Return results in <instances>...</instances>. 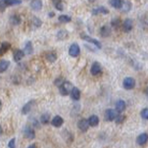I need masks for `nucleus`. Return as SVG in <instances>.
I'll use <instances>...</instances> for the list:
<instances>
[{
  "instance_id": "2",
  "label": "nucleus",
  "mask_w": 148,
  "mask_h": 148,
  "mask_svg": "<svg viewBox=\"0 0 148 148\" xmlns=\"http://www.w3.org/2000/svg\"><path fill=\"white\" fill-rule=\"evenodd\" d=\"M22 3V0H0V11H4L7 6H13Z\"/></svg>"
},
{
  "instance_id": "28",
  "label": "nucleus",
  "mask_w": 148,
  "mask_h": 148,
  "mask_svg": "<svg viewBox=\"0 0 148 148\" xmlns=\"http://www.w3.org/2000/svg\"><path fill=\"white\" fill-rule=\"evenodd\" d=\"M58 21L60 23H63V24H67V23H70L72 21V18L68 15H61V16H59Z\"/></svg>"
},
{
  "instance_id": "38",
  "label": "nucleus",
  "mask_w": 148,
  "mask_h": 148,
  "mask_svg": "<svg viewBox=\"0 0 148 148\" xmlns=\"http://www.w3.org/2000/svg\"><path fill=\"white\" fill-rule=\"evenodd\" d=\"M27 148H36V144H31Z\"/></svg>"
},
{
  "instance_id": "19",
  "label": "nucleus",
  "mask_w": 148,
  "mask_h": 148,
  "mask_svg": "<svg viewBox=\"0 0 148 148\" xmlns=\"http://www.w3.org/2000/svg\"><path fill=\"white\" fill-rule=\"evenodd\" d=\"M9 21L12 25H13V26H19V25L22 23V18L19 16V15L15 14V15H12V16L10 17Z\"/></svg>"
},
{
  "instance_id": "3",
  "label": "nucleus",
  "mask_w": 148,
  "mask_h": 148,
  "mask_svg": "<svg viewBox=\"0 0 148 148\" xmlns=\"http://www.w3.org/2000/svg\"><path fill=\"white\" fill-rule=\"evenodd\" d=\"M81 37H82V39H84V40H86L87 42H89V43H92L93 45H95V46H96L98 49H101L102 48L101 42H100L99 40H97L96 38H93V37L87 36V34H81Z\"/></svg>"
},
{
  "instance_id": "34",
  "label": "nucleus",
  "mask_w": 148,
  "mask_h": 148,
  "mask_svg": "<svg viewBox=\"0 0 148 148\" xmlns=\"http://www.w3.org/2000/svg\"><path fill=\"white\" fill-rule=\"evenodd\" d=\"M125 120H126V116L125 115H118L116 119H115V121H116L117 124H122V123L125 122Z\"/></svg>"
},
{
  "instance_id": "14",
  "label": "nucleus",
  "mask_w": 148,
  "mask_h": 148,
  "mask_svg": "<svg viewBox=\"0 0 148 148\" xmlns=\"http://www.w3.org/2000/svg\"><path fill=\"white\" fill-rule=\"evenodd\" d=\"M91 13L93 16H97V15H99V14L107 15V14H109V10H108L107 8H105V7H103V6H99V7H97V8L92 10Z\"/></svg>"
},
{
  "instance_id": "33",
  "label": "nucleus",
  "mask_w": 148,
  "mask_h": 148,
  "mask_svg": "<svg viewBox=\"0 0 148 148\" xmlns=\"http://www.w3.org/2000/svg\"><path fill=\"white\" fill-rule=\"evenodd\" d=\"M32 24L34 25V26H36V27H39L42 25V22L38 18H36V17H34V18L32 19Z\"/></svg>"
},
{
  "instance_id": "31",
  "label": "nucleus",
  "mask_w": 148,
  "mask_h": 148,
  "mask_svg": "<svg viewBox=\"0 0 148 148\" xmlns=\"http://www.w3.org/2000/svg\"><path fill=\"white\" fill-rule=\"evenodd\" d=\"M40 122H41V124H43V125L49 124V122H50L49 114H47V113H45V114H42L41 117H40Z\"/></svg>"
},
{
  "instance_id": "10",
  "label": "nucleus",
  "mask_w": 148,
  "mask_h": 148,
  "mask_svg": "<svg viewBox=\"0 0 148 148\" xmlns=\"http://www.w3.org/2000/svg\"><path fill=\"white\" fill-rule=\"evenodd\" d=\"M77 127L79 130H81L82 132H87L89 127V125H88V122H87L86 119H81L79 122H77Z\"/></svg>"
},
{
  "instance_id": "23",
  "label": "nucleus",
  "mask_w": 148,
  "mask_h": 148,
  "mask_svg": "<svg viewBox=\"0 0 148 148\" xmlns=\"http://www.w3.org/2000/svg\"><path fill=\"white\" fill-rule=\"evenodd\" d=\"M25 54L27 55H31L34 52V47H32V41H27L26 45H25V50H23Z\"/></svg>"
},
{
  "instance_id": "4",
  "label": "nucleus",
  "mask_w": 148,
  "mask_h": 148,
  "mask_svg": "<svg viewBox=\"0 0 148 148\" xmlns=\"http://www.w3.org/2000/svg\"><path fill=\"white\" fill-rule=\"evenodd\" d=\"M123 86H124V88L127 89V90H130V89L134 88L135 79L132 77H126V79H124V82H123Z\"/></svg>"
},
{
  "instance_id": "18",
  "label": "nucleus",
  "mask_w": 148,
  "mask_h": 148,
  "mask_svg": "<svg viewBox=\"0 0 148 148\" xmlns=\"http://www.w3.org/2000/svg\"><path fill=\"white\" fill-rule=\"evenodd\" d=\"M31 7L34 11H39L42 8V1L41 0H32Z\"/></svg>"
},
{
  "instance_id": "41",
  "label": "nucleus",
  "mask_w": 148,
  "mask_h": 148,
  "mask_svg": "<svg viewBox=\"0 0 148 148\" xmlns=\"http://www.w3.org/2000/svg\"><path fill=\"white\" fill-rule=\"evenodd\" d=\"M1 108H2V102L0 101V109H1Z\"/></svg>"
},
{
  "instance_id": "15",
  "label": "nucleus",
  "mask_w": 148,
  "mask_h": 148,
  "mask_svg": "<svg viewBox=\"0 0 148 148\" xmlns=\"http://www.w3.org/2000/svg\"><path fill=\"white\" fill-rule=\"evenodd\" d=\"M64 124V120L61 116H56L53 118V120L51 121V125L55 127H62V125Z\"/></svg>"
},
{
  "instance_id": "9",
  "label": "nucleus",
  "mask_w": 148,
  "mask_h": 148,
  "mask_svg": "<svg viewBox=\"0 0 148 148\" xmlns=\"http://www.w3.org/2000/svg\"><path fill=\"white\" fill-rule=\"evenodd\" d=\"M24 135L27 139H34V137H36V132H34L32 127L27 126L24 129Z\"/></svg>"
},
{
  "instance_id": "1",
  "label": "nucleus",
  "mask_w": 148,
  "mask_h": 148,
  "mask_svg": "<svg viewBox=\"0 0 148 148\" xmlns=\"http://www.w3.org/2000/svg\"><path fill=\"white\" fill-rule=\"evenodd\" d=\"M73 84H71L70 82L68 81H64V82L61 85L59 86V91L61 95H63V96H67V95H69L71 93L72 89H73Z\"/></svg>"
},
{
  "instance_id": "26",
  "label": "nucleus",
  "mask_w": 148,
  "mask_h": 148,
  "mask_svg": "<svg viewBox=\"0 0 148 148\" xmlns=\"http://www.w3.org/2000/svg\"><path fill=\"white\" fill-rule=\"evenodd\" d=\"M52 2H53L54 7L57 10H59V11H63L64 4H63V2H62V0H52Z\"/></svg>"
},
{
  "instance_id": "20",
  "label": "nucleus",
  "mask_w": 148,
  "mask_h": 148,
  "mask_svg": "<svg viewBox=\"0 0 148 148\" xmlns=\"http://www.w3.org/2000/svg\"><path fill=\"white\" fill-rule=\"evenodd\" d=\"M11 48V44L7 41L2 42L1 45H0V56L4 55L6 52H8V50Z\"/></svg>"
},
{
  "instance_id": "40",
  "label": "nucleus",
  "mask_w": 148,
  "mask_h": 148,
  "mask_svg": "<svg viewBox=\"0 0 148 148\" xmlns=\"http://www.w3.org/2000/svg\"><path fill=\"white\" fill-rule=\"evenodd\" d=\"M48 15H49L50 17H51V18H52V17H54V13H53V12H50Z\"/></svg>"
},
{
  "instance_id": "22",
  "label": "nucleus",
  "mask_w": 148,
  "mask_h": 148,
  "mask_svg": "<svg viewBox=\"0 0 148 148\" xmlns=\"http://www.w3.org/2000/svg\"><path fill=\"white\" fill-rule=\"evenodd\" d=\"M87 122H88V125L90 127H97L99 124V118L96 115H91Z\"/></svg>"
},
{
  "instance_id": "12",
  "label": "nucleus",
  "mask_w": 148,
  "mask_h": 148,
  "mask_svg": "<svg viewBox=\"0 0 148 148\" xmlns=\"http://www.w3.org/2000/svg\"><path fill=\"white\" fill-rule=\"evenodd\" d=\"M126 108H127V104L124 100H122V99L118 100L116 105H115V109H116L115 111L118 112L119 114H121L122 112H124L125 110H126Z\"/></svg>"
},
{
  "instance_id": "13",
  "label": "nucleus",
  "mask_w": 148,
  "mask_h": 148,
  "mask_svg": "<svg viewBox=\"0 0 148 148\" xmlns=\"http://www.w3.org/2000/svg\"><path fill=\"white\" fill-rule=\"evenodd\" d=\"M34 105V100H29V102H27L22 108V114H24V115L29 114V113L31 112V110L32 109Z\"/></svg>"
},
{
  "instance_id": "11",
  "label": "nucleus",
  "mask_w": 148,
  "mask_h": 148,
  "mask_svg": "<svg viewBox=\"0 0 148 148\" xmlns=\"http://www.w3.org/2000/svg\"><path fill=\"white\" fill-rule=\"evenodd\" d=\"M147 140H148V134L146 132H142V134H140L136 137V143L140 145V146H143V145L147 143Z\"/></svg>"
},
{
  "instance_id": "36",
  "label": "nucleus",
  "mask_w": 148,
  "mask_h": 148,
  "mask_svg": "<svg viewBox=\"0 0 148 148\" xmlns=\"http://www.w3.org/2000/svg\"><path fill=\"white\" fill-rule=\"evenodd\" d=\"M63 82H64L63 77H57V79L54 81V84L56 85V86H58V87H59L60 85H61L62 84H63Z\"/></svg>"
},
{
  "instance_id": "29",
  "label": "nucleus",
  "mask_w": 148,
  "mask_h": 148,
  "mask_svg": "<svg viewBox=\"0 0 148 148\" xmlns=\"http://www.w3.org/2000/svg\"><path fill=\"white\" fill-rule=\"evenodd\" d=\"M68 36H69V34L64 31V29H61V31H59V32L57 34V37H58V39L60 40H62V39H67Z\"/></svg>"
},
{
  "instance_id": "30",
  "label": "nucleus",
  "mask_w": 148,
  "mask_h": 148,
  "mask_svg": "<svg viewBox=\"0 0 148 148\" xmlns=\"http://www.w3.org/2000/svg\"><path fill=\"white\" fill-rule=\"evenodd\" d=\"M130 8H132V3H130V1H125L123 2V5H122V10L123 12H125V13H127V12H129Z\"/></svg>"
},
{
  "instance_id": "32",
  "label": "nucleus",
  "mask_w": 148,
  "mask_h": 148,
  "mask_svg": "<svg viewBox=\"0 0 148 148\" xmlns=\"http://www.w3.org/2000/svg\"><path fill=\"white\" fill-rule=\"evenodd\" d=\"M111 25H112V27H114V29H119L120 26H121V19L120 18H115V19H113L112 21H111Z\"/></svg>"
},
{
  "instance_id": "5",
  "label": "nucleus",
  "mask_w": 148,
  "mask_h": 148,
  "mask_svg": "<svg viewBox=\"0 0 148 148\" xmlns=\"http://www.w3.org/2000/svg\"><path fill=\"white\" fill-rule=\"evenodd\" d=\"M90 73H91L92 76H99V75L102 74V67L98 62H94L93 64L91 65V68H90Z\"/></svg>"
},
{
  "instance_id": "39",
  "label": "nucleus",
  "mask_w": 148,
  "mask_h": 148,
  "mask_svg": "<svg viewBox=\"0 0 148 148\" xmlns=\"http://www.w3.org/2000/svg\"><path fill=\"white\" fill-rule=\"evenodd\" d=\"M2 134H3V129H2V127L0 126V135H2Z\"/></svg>"
},
{
  "instance_id": "17",
  "label": "nucleus",
  "mask_w": 148,
  "mask_h": 148,
  "mask_svg": "<svg viewBox=\"0 0 148 148\" xmlns=\"http://www.w3.org/2000/svg\"><path fill=\"white\" fill-rule=\"evenodd\" d=\"M25 57V53L24 51L21 49H16L14 51V54H13V58H14V61L15 62H19Z\"/></svg>"
},
{
  "instance_id": "42",
  "label": "nucleus",
  "mask_w": 148,
  "mask_h": 148,
  "mask_svg": "<svg viewBox=\"0 0 148 148\" xmlns=\"http://www.w3.org/2000/svg\"><path fill=\"white\" fill-rule=\"evenodd\" d=\"M88 1H90V2H93V1H94V0H88Z\"/></svg>"
},
{
  "instance_id": "27",
  "label": "nucleus",
  "mask_w": 148,
  "mask_h": 148,
  "mask_svg": "<svg viewBox=\"0 0 148 148\" xmlns=\"http://www.w3.org/2000/svg\"><path fill=\"white\" fill-rule=\"evenodd\" d=\"M110 4L115 9H121L123 5V0H110Z\"/></svg>"
},
{
  "instance_id": "21",
  "label": "nucleus",
  "mask_w": 148,
  "mask_h": 148,
  "mask_svg": "<svg viewBox=\"0 0 148 148\" xmlns=\"http://www.w3.org/2000/svg\"><path fill=\"white\" fill-rule=\"evenodd\" d=\"M111 32H112V29H110L108 26H103V27H101V29H100V36H101L102 37L110 36Z\"/></svg>"
},
{
  "instance_id": "8",
  "label": "nucleus",
  "mask_w": 148,
  "mask_h": 148,
  "mask_svg": "<svg viewBox=\"0 0 148 148\" xmlns=\"http://www.w3.org/2000/svg\"><path fill=\"white\" fill-rule=\"evenodd\" d=\"M122 27L125 32H130L134 27V21L132 19H126L122 24Z\"/></svg>"
},
{
  "instance_id": "35",
  "label": "nucleus",
  "mask_w": 148,
  "mask_h": 148,
  "mask_svg": "<svg viewBox=\"0 0 148 148\" xmlns=\"http://www.w3.org/2000/svg\"><path fill=\"white\" fill-rule=\"evenodd\" d=\"M140 115H141L142 119L147 120L148 119V108H143L141 113H140Z\"/></svg>"
},
{
  "instance_id": "7",
  "label": "nucleus",
  "mask_w": 148,
  "mask_h": 148,
  "mask_svg": "<svg viewBox=\"0 0 148 148\" xmlns=\"http://www.w3.org/2000/svg\"><path fill=\"white\" fill-rule=\"evenodd\" d=\"M81 53V48H79L77 43H73L69 48V54L72 57H77Z\"/></svg>"
},
{
  "instance_id": "6",
  "label": "nucleus",
  "mask_w": 148,
  "mask_h": 148,
  "mask_svg": "<svg viewBox=\"0 0 148 148\" xmlns=\"http://www.w3.org/2000/svg\"><path fill=\"white\" fill-rule=\"evenodd\" d=\"M118 116L117 115V112L115 111L114 109H107L106 111L104 113V117H105V120L107 122H112V121H115L116 117Z\"/></svg>"
},
{
  "instance_id": "16",
  "label": "nucleus",
  "mask_w": 148,
  "mask_h": 148,
  "mask_svg": "<svg viewBox=\"0 0 148 148\" xmlns=\"http://www.w3.org/2000/svg\"><path fill=\"white\" fill-rule=\"evenodd\" d=\"M70 94H71L72 99L75 100V101H77V100H79V98H81V90L76 86L73 87V89Z\"/></svg>"
},
{
  "instance_id": "25",
  "label": "nucleus",
  "mask_w": 148,
  "mask_h": 148,
  "mask_svg": "<svg viewBox=\"0 0 148 148\" xmlns=\"http://www.w3.org/2000/svg\"><path fill=\"white\" fill-rule=\"evenodd\" d=\"M46 59L48 60L50 63H54L57 60V54L54 51H49L46 53Z\"/></svg>"
},
{
  "instance_id": "37",
  "label": "nucleus",
  "mask_w": 148,
  "mask_h": 148,
  "mask_svg": "<svg viewBox=\"0 0 148 148\" xmlns=\"http://www.w3.org/2000/svg\"><path fill=\"white\" fill-rule=\"evenodd\" d=\"M8 147L9 148H16V139L12 138L11 140H10L9 143H8Z\"/></svg>"
},
{
  "instance_id": "24",
  "label": "nucleus",
  "mask_w": 148,
  "mask_h": 148,
  "mask_svg": "<svg viewBox=\"0 0 148 148\" xmlns=\"http://www.w3.org/2000/svg\"><path fill=\"white\" fill-rule=\"evenodd\" d=\"M10 66V62L7 60H0V73L6 72V70L8 69Z\"/></svg>"
}]
</instances>
